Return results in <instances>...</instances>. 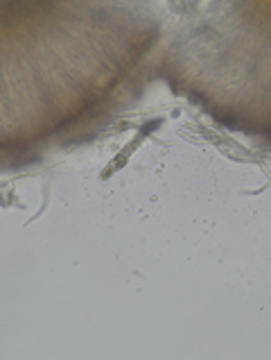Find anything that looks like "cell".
Listing matches in <instances>:
<instances>
[{
    "label": "cell",
    "mask_w": 271,
    "mask_h": 360,
    "mask_svg": "<svg viewBox=\"0 0 271 360\" xmlns=\"http://www.w3.org/2000/svg\"><path fill=\"white\" fill-rule=\"evenodd\" d=\"M265 134H267V139L271 141V129H265Z\"/></svg>",
    "instance_id": "2"
},
{
    "label": "cell",
    "mask_w": 271,
    "mask_h": 360,
    "mask_svg": "<svg viewBox=\"0 0 271 360\" xmlns=\"http://www.w3.org/2000/svg\"><path fill=\"white\" fill-rule=\"evenodd\" d=\"M215 118L222 122V125H226L228 129H244L246 127V120L244 118H239L235 111L231 109H222V111H217Z\"/></svg>",
    "instance_id": "1"
}]
</instances>
